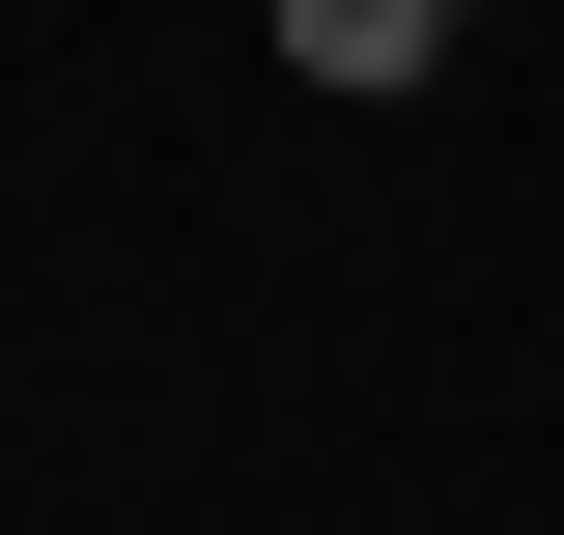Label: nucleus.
I'll return each mask as SVG.
<instances>
[{
  "label": "nucleus",
  "instance_id": "obj_1",
  "mask_svg": "<svg viewBox=\"0 0 564 535\" xmlns=\"http://www.w3.org/2000/svg\"><path fill=\"white\" fill-rule=\"evenodd\" d=\"M423 57H452V0H282V85H339V113H395Z\"/></svg>",
  "mask_w": 564,
  "mask_h": 535
}]
</instances>
